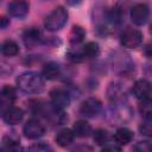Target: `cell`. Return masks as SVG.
<instances>
[{
	"label": "cell",
	"mask_w": 152,
	"mask_h": 152,
	"mask_svg": "<svg viewBox=\"0 0 152 152\" xmlns=\"http://www.w3.org/2000/svg\"><path fill=\"white\" fill-rule=\"evenodd\" d=\"M17 86L21 91L26 94H37L44 88V80L37 72L26 71L19 75L17 78Z\"/></svg>",
	"instance_id": "obj_1"
},
{
	"label": "cell",
	"mask_w": 152,
	"mask_h": 152,
	"mask_svg": "<svg viewBox=\"0 0 152 152\" xmlns=\"http://www.w3.org/2000/svg\"><path fill=\"white\" fill-rule=\"evenodd\" d=\"M68 21V12L64 7L59 6L56 7L46 18L44 21V26L50 32H56L61 30Z\"/></svg>",
	"instance_id": "obj_2"
},
{
	"label": "cell",
	"mask_w": 152,
	"mask_h": 152,
	"mask_svg": "<svg viewBox=\"0 0 152 152\" xmlns=\"http://www.w3.org/2000/svg\"><path fill=\"white\" fill-rule=\"evenodd\" d=\"M142 42V33L135 28H126L120 36V43L124 48L135 49Z\"/></svg>",
	"instance_id": "obj_3"
},
{
	"label": "cell",
	"mask_w": 152,
	"mask_h": 152,
	"mask_svg": "<svg viewBox=\"0 0 152 152\" xmlns=\"http://www.w3.org/2000/svg\"><path fill=\"white\" fill-rule=\"evenodd\" d=\"M102 109V103L100 100L95 97H88L86 99L81 106H80V113L87 118H94L96 116Z\"/></svg>",
	"instance_id": "obj_4"
},
{
	"label": "cell",
	"mask_w": 152,
	"mask_h": 152,
	"mask_svg": "<svg viewBox=\"0 0 152 152\" xmlns=\"http://www.w3.org/2000/svg\"><path fill=\"white\" fill-rule=\"evenodd\" d=\"M23 132H24V135L27 138V139H38L40 137L44 135L45 133V128L44 126L40 124V121H38L37 119H30L25 125H24V128H23Z\"/></svg>",
	"instance_id": "obj_5"
},
{
	"label": "cell",
	"mask_w": 152,
	"mask_h": 152,
	"mask_svg": "<svg viewBox=\"0 0 152 152\" xmlns=\"http://www.w3.org/2000/svg\"><path fill=\"white\" fill-rule=\"evenodd\" d=\"M129 15H131V20L133 24L141 26L147 21L148 17H150L148 6L145 4H137L132 7Z\"/></svg>",
	"instance_id": "obj_6"
},
{
	"label": "cell",
	"mask_w": 152,
	"mask_h": 152,
	"mask_svg": "<svg viewBox=\"0 0 152 152\" xmlns=\"http://www.w3.org/2000/svg\"><path fill=\"white\" fill-rule=\"evenodd\" d=\"M50 100H51V104L61 110L66 108L70 103V96L68 91L61 88H55L50 91Z\"/></svg>",
	"instance_id": "obj_7"
},
{
	"label": "cell",
	"mask_w": 152,
	"mask_h": 152,
	"mask_svg": "<svg viewBox=\"0 0 152 152\" xmlns=\"http://www.w3.org/2000/svg\"><path fill=\"white\" fill-rule=\"evenodd\" d=\"M7 10L10 15L18 19H24L28 14L30 6L26 0H12L7 6Z\"/></svg>",
	"instance_id": "obj_8"
},
{
	"label": "cell",
	"mask_w": 152,
	"mask_h": 152,
	"mask_svg": "<svg viewBox=\"0 0 152 152\" xmlns=\"http://www.w3.org/2000/svg\"><path fill=\"white\" fill-rule=\"evenodd\" d=\"M132 93L139 100L147 99L152 95V83L144 78L138 80L134 82V84L132 87Z\"/></svg>",
	"instance_id": "obj_9"
},
{
	"label": "cell",
	"mask_w": 152,
	"mask_h": 152,
	"mask_svg": "<svg viewBox=\"0 0 152 152\" xmlns=\"http://www.w3.org/2000/svg\"><path fill=\"white\" fill-rule=\"evenodd\" d=\"M24 118V112L19 107H8L2 110V119L7 125H17Z\"/></svg>",
	"instance_id": "obj_10"
},
{
	"label": "cell",
	"mask_w": 152,
	"mask_h": 152,
	"mask_svg": "<svg viewBox=\"0 0 152 152\" xmlns=\"http://www.w3.org/2000/svg\"><path fill=\"white\" fill-rule=\"evenodd\" d=\"M42 39V33L37 27H30L23 33V42L26 48H34Z\"/></svg>",
	"instance_id": "obj_11"
},
{
	"label": "cell",
	"mask_w": 152,
	"mask_h": 152,
	"mask_svg": "<svg viewBox=\"0 0 152 152\" xmlns=\"http://www.w3.org/2000/svg\"><path fill=\"white\" fill-rule=\"evenodd\" d=\"M17 99V93L15 89L11 86H5L1 89V106H2V110H5L6 108L11 107V104L14 102V100Z\"/></svg>",
	"instance_id": "obj_12"
},
{
	"label": "cell",
	"mask_w": 152,
	"mask_h": 152,
	"mask_svg": "<svg viewBox=\"0 0 152 152\" xmlns=\"http://www.w3.org/2000/svg\"><path fill=\"white\" fill-rule=\"evenodd\" d=\"M114 140L120 146L128 145L133 140V132L131 129L126 128V127L118 128L116 132H115V134H114Z\"/></svg>",
	"instance_id": "obj_13"
},
{
	"label": "cell",
	"mask_w": 152,
	"mask_h": 152,
	"mask_svg": "<svg viewBox=\"0 0 152 152\" xmlns=\"http://www.w3.org/2000/svg\"><path fill=\"white\" fill-rule=\"evenodd\" d=\"M75 137H76V135H75V133H74L72 129L64 128V129H61V131L57 133L55 140H56V142H57L61 147H66V146H69V145L74 141Z\"/></svg>",
	"instance_id": "obj_14"
},
{
	"label": "cell",
	"mask_w": 152,
	"mask_h": 152,
	"mask_svg": "<svg viewBox=\"0 0 152 152\" xmlns=\"http://www.w3.org/2000/svg\"><path fill=\"white\" fill-rule=\"evenodd\" d=\"M72 131H74L75 135L78 137V138H87L93 133L91 126L84 120L76 121L74 124V126H72Z\"/></svg>",
	"instance_id": "obj_15"
},
{
	"label": "cell",
	"mask_w": 152,
	"mask_h": 152,
	"mask_svg": "<svg viewBox=\"0 0 152 152\" xmlns=\"http://www.w3.org/2000/svg\"><path fill=\"white\" fill-rule=\"evenodd\" d=\"M43 76L46 80H55L61 74V68L57 63L55 62H49L43 66V71H42Z\"/></svg>",
	"instance_id": "obj_16"
},
{
	"label": "cell",
	"mask_w": 152,
	"mask_h": 152,
	"mask_svg": "<svg viewBox=\"0 0 152 152\" xmlns=\"http://www.w3.org/2000/svg\"><path fill=\"white\" fill-rule=\"evenodd\" d=\"M19 52V45L12 40V39H7L2 43L1 45V53L4 56H7V57H13L15 56L17 53Z\"/></svg>",
	"instance_id": "obj_17"
},
{
	"label": "cell",
	"mask_w": 152,
	"mask_h": 152,
	"mask_svg": "<svg viewBox=\"0 0 152 152\" xmlns=\"http://www.w3.org/2000/svg\"><path fill=\"white\" fill-rule=\"evenodd\" d=\"M86 37V31L82 26L80 25H75L72 26L71 28V32H70V36H69V40L72 45H77L80 44Z\"/></svg>",
	"instance_id": "obj_18"
},
{
	"label": "cell",
	"mask_w": 152,
	"mask_h": 152,
	"mask_svg": "<svg viewBox=\"0 0 152 152\" xmlns=\"http://www.w3.org/2000/svg\"><path fill=\"white\" fill-rule=\"evenodd\" d=\"M81 51H82V55L84 58H91V57H95L99 55L100 46L95 42H88L86 45H83Z\"/></svg>",
	"instance_id": "obj_19"
},
{
	"label": "cell",
	"mask_w": 152,
	"mask_h": 152,
	"mask_svg": "<svg viewBox=\"0 0 152 152\" xmlns=\"http://www.w3.org/2000/svg\"><path fill=\"white\" fill-rule=\"evenodd\" d=\"M93 139L94 141L100 145V146H104L106 144H108V140H109V134L106 129H102V128H99L96 129L95 132H93Z\"/></svg>",
	"instance_id": "obj_20"
},
{
	"label": "cell",
	"mask_w": 152,
	"mask_h": 152,
	"mask_svg": "<svg viewBox=\"0 0 152 152\" xmlns=\"http://www.w3.org/2000/svg\"><path fill=\"white\" fill-rule=\"evenodd\" d=\"M140 104H139V112L142 116L145 118H152V99L151 96L144 100H140Z\"/></svg>",
	"instance_id": "obj_21"
},
{
	"label": "cell",
	"mask_w": 152,
	"mask_h": 152,
	"mask_svg": "<svg viewBox=\"0 0 152 152\" xmlns=\"http://www.w3.org/2000/svg\"><path fill=\"white\" fill-rule=\"evenodd\" d=\"M125 94V91L122 90V88L120 87V84H110L109 88H108V97L112 100V101H118L122 97V95Z\"/></svg>",
	"instance_id": "obj_22"
},
{
	"label": "cell",
	"mask_w": 152,
	"mask_h": 152,
	"mask_svg": "<svg viewBox=\"0 0 152 152\" xmlns=\"http://www.w3.org/2000/svg\"><path fill=\"white\" fill-rule=\"evenodd\" d=\"M139 132L148 138H152V118H146L139 125Z\"/></svg>",
	"instance_id": "obj_23"
},
{
	"label": "cell",
	"mask_w": 152,
	"mask_h": 152,
	"mask_svg": "<svg viewBox=\"0 0 152 152\" xmlns=\"http://www.w3.org/2000/svg\"><path fill=\"white\" fill-rule=\"evenodd\" d=\"M133 150L140 152H150L152 151V144H150L148 141H139L137 145H134Z\"/></svg>",
	"instance_id": "obj_24"
},
{
	"label": "cell",
	"mask_w": 152,
	"mask_h": 152,
	"mask_svg": "<svg viewBox=\"0 0 152 152\" xmlns=\"http://www.w3.org/2000/svg\"><path fill=\"white\" fill-rule=\"evenodd\" d=\"M28 150H31V151H48V150H51V148L48 145H45V144H39V145L31 146Z\"/></svg>",
	"instance_id": "obj_25"
},
{
	"label": "cell",
	"mask_w": 152,
	"mask_h": 152,
	"mask_svg": "<svg viewBox=\"0 0 152 152\" xmlns=\"http://www.w3.org/2000/svg\"><path fill=\"white\" fill-rule=\"evenodd\" d=\"M103 151H120L121 150V146L118 145L115 142V145H109V144H106L103 147H102Z\"/></svg>",
	"instance_id": "obj_26"
},
{
	"label": "cell",
	"mask_w": 152,
	"mask_h": 152,
	"mask_svg": "<svg viewBox=\"0 0 152 152\" xmlns=\"http://www.w3.org/2000/svg\"><path fill=\"white\" fill-rule=\"evenodd\" d=\"M65 2L69 6H78L82 2V0H65Z\"/></svg>",
	"instance_id": "obj_27"
},
{
	"label": "cell",
	"mask_w": 152,
	"mask_h": 152,
	"mask_svg": "<svg viewBox=\"0 0 152 152\" xmlns=\"http://www.w3.org/2000/svg\"><path fill=\"white\" fill-rule=\"evenodd\" d=\"M7 25H10V20H7L5 17L1 18V28H6Z\"/></svg>",
	"instance_id": "obj_28"
}]
</instances>
